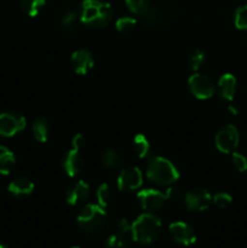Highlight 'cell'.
<instances>
[{"instance_id": "8", "label": "cell", "mask_w": 247, "mask_h": 248, "mask_svg": "<svg viewBox=\"0 0 247 248\" xmlns=\"http://www.w3.org/2000/svg\"><path fill=\"white\" fill-rule=\"evenodd\" d=\"M137 201L145 212L155 213L164 207L167 199L165 193L156 189H143L137 194Z\"/></svg>"}, {"instance_id": "15", "label": "cell", "mask_w": 247, "mask_h": 248, "mask_svg": "<svg viewBox=\"0 0 247 248\" xmlns=\"http://www.w3.org/2000/svg\"><path fill=\"white\" fill-rule=\"evenodd\" d=\"M82 167H84V159H82L81 153L72 148L63 159V170L65 174L70 178H74L81 172Z\"/></svg>"}, {"instance_id": "33", "label": "cell", "mask_w": 247, "mask_h": 248, "mask_svg": "<svg viewBox=\"0 0 247 248\" xmlns=\"http://www.w3.org/2000/svg\"><path fill=\"white\" fill-rule=\"evenodd\" d=\"M85 145H86V140H85V137L81 135V133H77V135H75L74 137H73L72 140L73 149H77L79 150V152H81V150L85 148Z\"/></svg>"}, {"instance_id": "7", "label": "cell", "mask_w": 247, "mask_h": 248, "mask_svg": "<svg viewBox=\"0 0 247 248\" xmlns=\"http://www.w3.org/2000/svg\"><path fill=\"white\" fill-rule=\"evenodd\" d=\"M27 126L26 118L16 111H4L0 114V136L14 137Z\"/></svg>"}, {"instance_id": "9", "label": "cell", "mask_w": 247, "mask_h": 248, "mask_svg": "<svg viewBox=\"0 0 247 248\" xmlns=\"http://www.w3.org/2000/svg\"><path fill=\"white\" fill-rule=\"evenodd\" d=\"M132 240V229L127 219H119L115 224V232L106 240L107 248H128Z\"/></svg>"}, {"instance_id": "3", "label": "cell", "mask_w": 247, "mask_h": 248, "mask_svg": "<svg viewBox=\"0 0 247 248\" xmlns=\"http://www.w3.org/2000/svg\"><path fill=\"white\" fill-rule=\"evenodd\" d=\"M149 181L157 186H172L179 179V171L170 160L162 156H153L147 167Z\"/></svg>"}, {"instance_id": "35", "label": "cell", "mask_w": 247, "mask_h": 248, "mask_svg": "<svg viewBox=\"0 0 247 248\" xmlns=\"http://www.w3.org/2000/svg\"><path fill=\"white\" fill-rule=\"evenodd\" d=\"M0 248H9V247H7L5 244H2V242H0Z\"/></svg>"}, {"instance_id": "25", "label": "cell", "mask_w": 247, "mask_h": 248, "mask_svg": "<svg viewBox=\"0 0 247 248\" xmlns=\"http://www.w3.org/2000/svg\"><path fill=\"white\" fill-rule=\"evenodd\" d=\"M96 199H97V203L102 207L106 208L107 206L109 205L111 200V189L108 184L103 183L97 188L96 191Z\"/></svg>"}, {"instance_id": "10", "label": "cell", "mask_w": 247, "mask_h": 248, "mask_svg": "<svg viewBox=\"0 0 247 248\" xmlns=\"http://www.w3.org/2000/svg\"><path fill=\"white\" fill-rule=\"evenodd\" d=\"M118 188L121 191H133L137 190L143 184V174L140 170L136 166L126 167L121 170L118 176Z\"/></svg>"}, {"instance_id": "17", "label": "cell", "mask_w": 247, "mask_h": 248, "mask_svg": "<svg viewBox=\"0 0 247 248\" xmlns=\"http://www.w3.org/2000/svg\"><path fill=\"white\" fill-rule=\"evenodd\" d=\"M7 191L16 198H27L34 191V183L27 177H17L10 182Z\"/></svg>"}, {"instance_id": "4", "label": "cell", "mask_w": 247, "mask_h": 248, "mask_svg": "<svg viewBox=\"0 0 247 248\" xmlns=\"http://www.w3.org/2000/svg\"><path fill=\"white\" fill-rule=\"evenodd\" d=\"M106 208L99 206L98 203H89L84 206L77 217V227L87 234H93V232H99L104 227L107 222Z\"/></svg>"}, {"instance_id": "12", "label": "cell", "mask_w": 247, "mask_h": 248, "mask_svg": "<svg viewBox=\"0 0 247 248\" xmlns=\"http://www.w3.org/2000/svg\"><path fill=\"white\" fill-rule=\"evenodd\" d=\"M169 232L174 242L183 246H190L196 242L195 230L185 222L171 223L169 227Z\"/></svg>"}, {"instance_id": "13", "label": "cell", "mask_w": 247, "mask_h": 248, "mask_svg": "<svg viewBox=\"0 0 247 248\" xmlns=\"http://www.w3.org/2000/svg\"><path fill=\"white\" fill-rule=\"evenodd\" d=\"M70 64L74 72L79 75H86L93 68L94 60L91 52L85 48L74 51L70 57Z\"/></svg>"}, {"instance_id": "31", "label": "cell", "mask_w": 247, "mask_h": 248, "mask_svg": "<svg viewBox=\"0 0 247 248\" xmlns=\"http://www.w3.org/2000/svg\"><path fill=\"white\" fill-rule=\"evenodd\" d=\"M232 165H234L235 169L239 172H246L247 171V159L245 155L240 154V153L232 152Z\"/></svg>"}, {"instance_id": "36", "label": "cell", "mask_w": 247, "mask_h": 248, "mask_svg": "<svg viewBox=\"0 0 247 248\" xmlns=\"http://www.w3.org/2000/svg\"><path fill=\"white\" fill-rule=\"evenodd\" d=\"M69 248H80V247H77V246H73V247H69Z\"/></svg>"}, {"instance_id": "34", "label": "cell", "mask_w": 247, "mask_h": 248, "mask_svg": "<svg viewBox=\"0 0 247 248\" xmlns=\"http://www.w3.org/2000/svg\"><path fill=\"white\" fill-rule=\"evenodd\" d=\"M228 110H229L230 114H232V115H237V114L240 113L239 106L235 103H232V102H230V104L228 106Z\"/></svg>"}, {"instance_id": "19", "label": "cell", "mask_w": 247, "mask_h": 248, "mask_svg": "<svg viewBox=\"0 0 247 248\" xmlns=\"http://www.w3.org/2000/svg\"><path fill=\"white\" fill-rule=\"evenodd\" d=\"M16 165L14 153L4 145H0V174H9Z\"/></svg>"}, {"instance_id": "21", "label": "cell", "mask_w": 247, "mask_h": 248, "mask_svg": "<svg viewBox=\"0 0 247 248\" xmlns=\"http://www.w3.org/2000/svg\"><path fill=\"white\" fill-rule=\"evenodd\" d=\"M101 162L108 170H118L123 165V159L114 149H106L101 155Z\"/></svg>"}, {"instance_id": "5", "label": "cell", "mask_w": 247, "mask_h": 248, "mask_svg": "<svg viewBox=\"0 0 247 248\" xmlns=\"http://www.w3.org/2000/svg\"><path fill=\"white\" fill-rule=\"evenodd\" d=\"M188 87L195 98L205 101L210 99L216 92V85L210 77L201 73H195L188 79Z\"/></svg>"}, {"instance_id": "6", "label": "cell", "mask_w": 247, "mask_h": 248, "mask_svg": "<svg viewBox=\"0 0 247 248\" xmlns=\"http://www.w3.org/2000/svg\"><path fill=\"white\" fill-rule=\"evenodd\" d=\"M240 142L239 131L235 126L225 125L217 132L215 143L217 149L223 154H230L235 152Z\"/></svg>"}, {"instance_id": "2", "label": "cell", "mask_w": 247, "mask_h": 248, "mask_svg": "<svg viewBox=\"0 0 247 248\" xmlns=\"http://www.w3.org/2000/svg\"><path fill=\"white\" fill-rule=\"evenodd\" d=\"M162 222L155 213H143L131 224L132 240L140 245L154 244L161 234Z\"/></svg>"}, {"instance_id": "28", "label": "cell", "mask_w": 247, "mask_h": 248, "mask_svg": "<svg viewBox=\"0 0 247 248\" xmlns=\"http://www.w3.org/2000/svg\"><path fill=\"white\" fill-rule=\"evenodd\" d=\"M234 23L240 31H247V4L237 7L234 15Z\"/></svg>"}, {"instance_id": "23", "label": "cell", "mask_w": 247, "mask_h": 248, "mask_svg": "<svg viewBox=\"0 0 247 248\" xmlns=\"http://www.w3.org/2000/svg\"><path fill=\"white\" fill-rule=\"evenodd\" d=\"M46 5V0H19V6L22 11L29 17L38 16L39 12L41 11Z\"/></svg>"}, {"instance_id": "32", "label": "cell", "mask_w": 247, "mask_h": 248, "mask_svg": "<svg viewBox=\"0 0 247 248\" xmlns=\"http://www.w3.org/2000/svg\"><path fill=\"white\" fill-rule=\"evenodd\" d=\"M165 195H166L167 200L178 201L182 198V190L174 186H169V188L165 191Z\"/></svg>"}, {"instance_id": "30", "label": "cell", "mask_w": 247, "mask_h": 248, "mask_svg": "<svg viewBox=\"0 0 247 248\" xmlns=\"http://www.w3.org/2000/svg\"><path fill=\"white\" fill-rule=\"evenodd\" d=\"M212 202L217 206L218 208H227L228 206L232 205V198L228 193H217L212 198Z\"/></svg>"}, {"instance_id": "14", "label": "cell", "mask_w": 247, "mask_h": 248, "mask_svg": "<svg viewBox=\"0 0 247 248\" xmlns=\"http://www.w3.org/2000/svg\"><path fill=\"white\" fill-rule=\"evenodd\" d=\"M90 193H91V188L89 184L84 181H77L68 188L65 193V200L70 206L82 205L89 199Z\"/></svg>"}, {"instance_id": "20", "label": "cell", "mask_w": 247, "mask_h": 248, "mask_svg": "<svg viewBox=\"0 0 247 248\" xmlns=\"http://www.w3.org/2000/svg\"><path fill=\"white\" fill-rule=\"evenodd\" d=\"M142 22L148 27H157L160 24L164 23L165 15L164 11L161 9L156 6H152L148 9V11L145 14H143L142 16Z\"/></svg>"}, {"instance_id": "27", "label": "cell", "mask_w": 247, "mask_h": 248, "mask_svg": "<svg viewBox=\"0 0 247 248\" xmlns=\"http://www.w3.org/2000/svg\"><path fill=\"white\" fill-rule=\"evenodd\" d=\"M125 2L131 12H133L136 15H139V16L145 14L148 11V9L150 7L149 0H125Z\"/></svg>"}, {"instance_id": "18", "label": "cell", "mask_w": 247, "mask_h": 248, "mask_svg": "<svg viewBox=\"0 0 247 248\" xmlns=\"http://www.w3.org/2000/svg\"><path fill=\"white\" fill-rule=\"evenodd\" d=\"M33 136L39 143H46L50 137V124H48L47 119L43 118V116H39L34 120L33 123Z\"/></svg>"}, {"instance_id": "29", "label": "cell", "mask_w": 247, "mask_h": 248, "mask_svg": "<svg viewBox=\"0 0 247 248\" xmlns=\"http://www.w3.org/2000/svg\"><path fill=\"white\" fill-rule=\"evenodd\" d=\"M77 19H80L79 14L74 11V10H69V11H67L63 15L62 19H61V28L63 31H69V29H72L77 24Z\"/></svg>"}, {"instance_id": "16", "label": "cell", "mask_w": 247, "mask_h": 248, "mask_svg": "<svg viewBox=\"0 0 247 248\" xmlns=\"http://www.w3.org/2000/svg\"><path fill=\"white\" fill-rule=\"evenodd\" d=\"M236 78L234 77L230 73H225L218 80V92H219V96L222 97L223 101L227 102H232L234 99L235 93H236Z\"/></svg>"}, {"instance_id": "1", "label": "cell", "mask_w": 247, "mask_h": 248, "mask_svg": "<svg viewBox=\"0 0 247 248\" xmlns=\"http://www.w3.org/2000/svg\"><path fill=\"white\" fill-rule=\"evenodd\" d=\"M82 24L91 29H101L108 26L113 18V7L103 0H84L79 11Z\"/></svg>"}, {"instance_id": "26", "label": "cell", "mask_w": 247, "mask_h": 248, "mask_svg": "<svg viewBox=\"0 0 247 248\" xmlns=\"http://www.w3.org/2000/svg\"><path fill=\"white\" fill-rule=\"evenodd\" d=\"M136 24H137L136 18H133V17H130V16H124L116 19L115 28L119 33L126 34L132 31L133 29L136 28Z\"/></svg>"}, {"instance_id": "22", "label": "cell", "mask_w": 247, "mask_h": 248, "mask_svg": "<svg viewBox=\"0 0 247 248\" xmlns=\"http://www.w3.org/2000/svg\"><path fill=\"white\" fill-rule=\"evenodd\" d=\"M133 150L139 159H145L150 153V143L142 133H138L133 138Z\"/></svg>"}, {"instance_id": "11", "label": "cell", "mask_w": 247, "mask_h": 248, "mask_svg": "<svg viewBox=\"0 0 247 248\" xmlns=\"http://www.w3.org/2000/svg\"><path fill=\"white\" fill-rule=\"evenodd\" d=\"M211 202H212V196L206 189H193L184 196V203L191 212H203L210 207Z\"/></svg>"}, {"instance_id": "24", "label": "cell", "mask_w": 247, "mask_h": 248, "mask_svg": "<svg viewBox=\"0 0 247 248\" xmlns=\"http://www.w3.org/2000/svg\"><path fill=\"white\" fill-rule=\"evenodd\" d=\"M206 62V55L202 50L200 48H195V50L191 51L188 56V60H186V63H188V67L190 68L194 72H198L199 69H201L203 64Z\"/></svg>"}]
</instances>
